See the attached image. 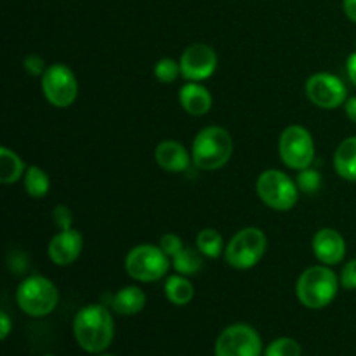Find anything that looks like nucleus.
I'll return each mask as SVG.
<instances>
[{"label":"nucleus","instance_id":"31","mask_svg":"<svg viewBox=\"0 0 356 356\" xmlns=\"http://www.w3.org/2000/svg\"><path fill=\"white\" fill-rule=\"evenodd\" d=\"M344 111H346V117L356 124V96L348 97V101L344 103Z\"/></svg>","mask_w":356,"mask_h":356},{"label":"nucleus","instance_id":"3","mask_svg":"<svg viewBox=\"0 0 356 356\" xmlns=\"http://www.w3.org/2000/svg\"><path fill=\"white\" fill-rule=\"evenodd\" d=\"M233 155V139L219 125L205 127L195 136L191 145V160L202 170H218L229 162Z\"/></svg>","mask_w":356,"mask_h":356},{"label":"nucleus","instance_id":"36","mask_svg":"<svg viewBox=\"0 0 356 356\" xmlns=\"http://www.w3.org/2000/svg\"><path fill=\"white\" fill-rule=\"evenodd\" d=\"M45 356H52V355H45Z\"/></svg>","mask_w":356,"mask_h":356},{"label":"nucleus","instance_id":"9","mask_svg":"<svg viewBox=\"0 0 356 356\" xmlns=\"http://www.w3.org/2000/svg\"><path fill=\"white\" fill-rule=\"evenodd\" d=\"M40 83L45 99L56 108L72 106L79 96V82L75 73L63 63L47 66Z\"/></svg>","mask_w":356,"mask_h":356},{"label":"nucleus","instance_id":"6","mask_svg":"<svg viewBox=\"0 0 356 356\" xmlns=\"http://www.w3.org/2000/svg\"><path fill=\"white\" fill-rule=\"evenodd\" d=\"M256 191L264 205L278 212L291 211L299 200L298 183L277 169H268L259 174Z\"/></svg>","mask_w":356,"mask_h":356},{"label":"nucleus","instance_id":"24","mask_svg":"<svg viewBox=\"0 0 356 356\" xmlns=\"http://www.w3.org/2000/svg\"><path fill=\"white\" fill-rule=\"evenodd\" d=\"M155 76L159 79V82L162 83H172L176 82L177 76L181 75V65L179 61L172 58H162L155 65Z\"/></svg>","mask_w":356,"mask_h":356},{"label":"nucleus","instance_id":"4","mask_svg":"<svg viewBox=\"0 0 356 356\" xmlns=\"http://www.w3.org/2000/svg\"><path fill=\"white\" fill-rule=\"evenodd\" d=\"M59 292L49 278L33 275L24 278L16 291V302L28 316H47L56 309Z\"/></svg>","mask_w":356,"mask_h":356},{"label":"nucleus","instance_id":"25","mask_svg":"<svg viewBox=\"0 0 356 356\" xmlns=\"http://www.w3.org/2000/svg\"><path fill=\"white\" fill-rule=\"evenodd\" d=\"M264 356H301V346L291 337H280L266 348Z\"/></svg>","mask_w":356,"mask_h":356},{"label":"nucleus","instance_id":"5","mask_svg":"<svg viewBox=\"0 0 356 356\" xmlns=\"http://www.w3.org/2000/svg\"><path fill=\"white\" fill-rule=\"evenodd\" d=\"M268 238L263 229L256 226L240 229L225 247V259L235 270H250L266 254Z\"/></svg>","mask_w":356,"mask_h":356},{"label":"nucleus","instance_id":"20","mask_svg":"<svg viewBox=\"0 0 356 356\" xmlns=\"http://www.w3.org/2000/svg\"><path fill=\"white\" fill-rule=\"evenodd\" d=\"M26 169L16 152L9 148H0V181L2 184H13L24 176Z\"/></svg>","mask_w":356,"mask_h":356},{"label":"nucleus","instance_id":"14","mask_svg":"<svg viewBox=\"0 0 356 356\" xmlns=\"http://www.w3.org/2000/svg\"><path fill=\"white\" fill-rule=\"evenodd\" d=\"M313 252L325 266H336L346 257V242L334 228H322L313 236Z\"/></svg>","mask_w":356,"mask_h":356},{"label":"nucleus","instance_id":"34","mask_svg":"<svg viewBox=\"0 0 356 356\" xmlns=\"http://www.w3.org/2000/svg\"><path fill=\"white\" fill-rule=\"evenodd\" d=\"M346 70H348V76H350L351 83L356 87V52H353V54L348 58Z\"/></svg>","mask_w":356,"mask_h":356},{"label":"nucleus","instance_id":"21","mask_svg":"<svg viewBox=\"0 0 356 356\" xmlns=\"http://www.w3.org/2000/svg\"><path fill=\"white\" fill-rule=\"evenodd\" d=\"M174 270L184 277L197 275L204 268V254L195 247H183L176 256L172 257Z\"/></svg>","mask_w":356,"mask_h":356},{"label":"nucleus","instance_id":"2","mask_svg":"<svg viewBox=\"0 0 356 356\" xmlns=\"http://www.w3.org/2000/svg\"><path fill=\"white\" fill-rule=\"evenodd\" d=\"M339 278L330 266L318 264L301 273L296 284V294L299 302L309 309L327 308L339 292Z\"/></svg>","mask_w":356,"mask_h":356},{"label":"nucleus","instance_id":"10","mask_svg":"<svg viewBox=\"0 0 356 356\" xmlns=\"http://www.w3.org/2000/svg\"><path fill=\"white\" fill-rule=\"evenodd\" d=\"M263 343L256 330L245 323L229 325L216 341V356H261Z\"/></svg>","mask_w":356,"mask_h":356},{"label":"nucleus","instance_id":"35","mask_svg":"<svg viewBox=\"0 0 356 356\" xmlns=\"http://www.w3.org/2000/svg\"><path fill=\"white\" fill-rule=\"evenodd\" d=\"M101 356H113V355H101Z\"/></svg>","mask_w":356,"mask_h":356},{"label":"nucleus","instance_id":"16","mask_svg":"<svg viewBox=\"0 0 356 356\" xmlns=\"http://www.w3.org/2000/svg\"><path fill=\"white\" fill-rule=\"evenodd\" d=\"M179 103L186 113L202 117L212 108L211 90L198 82H188L179 89Z\"/></svg>","mask_w":356,"mask_h":356},{"label":"nucleus","instance_id":"13","mask_svg":"<svg viewBox=\"0 0 356 356\" xmlns=\"http://www.w3.org/2000/svg\"><path fill=\"white\" fill-rule=\"evenodd\" d=\"M82 247L83 238L79 229H59V233H56L51 238V242H49V259L56 266H70V264L79 259L80 252H82Z\"/></svg>","mask_w":356,"mask_h":356},{"label":"nucleus","instance_id":"26","mask_svg":"<svg viewBox=\"0 0 356 356\" xmlns=\"http://www.w3.org/2000/svg\"><path fill=\"white\" fill-rule=\"evenodd\" d=\"M296 183H298L299 191H305V193L313 195L322 188V174H320L318 170L308 167V169L299 170Z\"/></svg>","mask_w":356,"mask_h":356},{"label":"nucleus","instance_id":"15","mask_svg":"<svg viewBox=\"0 0 356 356\" xmlns=\"http://www.w3.org/2000/svg\"><path fill=\"white\" fill-rule=\"evenodd\" d=\"M155 160L160 169L167 170V172H184L193 162L188 149L181 143L172 141V139L159 143L155 149Z\"/></svg>","mask_w":356,"mask_h":356},{"label":"nucleus","instance_id":"33","mask_svg":"<svg viewBox=\"0 0 356 356\" xmlns=\"http://www.w3.org/2000/svg\"><path fill=\"white\" fill-rule=\"evenodd\" d=\"M0 325H2V332H0V337H2V339L6 341L7 336H9V332H10V327H13L9 315H7L6 312L0 313Z\"/></svg>","mask_w":356,"mask_h":356},{"label":"nucleus","instance_id":"8","mask_svg":"<svg viewBox=\"0 0 356 356\" xmlns=\"http://www.w3.org/2000/svg\"><path fill=\"white\" fill-rule=\"evenodd\" d=\"M278 153L289 169H308L315 160V141L302 125H289L278 139Z\"/></svg>","mask_w":356,"mask_h":356},{"label":"nucleus","instance_id":"29","mask_svg":"<svg viewBox=\"0 0 356 356\" xmlns=\"http://www.w3.org/2000/svg\"><path fill=\"white\" fill-rule=\"evenodd\" d=\"M52 221L59 229H70L73 225V212L66 205H58L52 209Z\"/></svg>","mask_w":356,"mask_h":356},{"label":"nucleus","instance_id":"7","mask_svg":"<svg viewBox=\"0 0 356 356\" xmlns=\"http://www.w3.org/2000/svg\"><path fill=\"white\" fill-rule=\"evenodd\" d=\"M170 257L160 247L141 243L129 250L125 256V271L136 282L149 284L163 278L169 271Z\"/></svg>","mask_w":356,"mask_h":356},{"label":"nucleus","instance_id":"23","mask_svg":"<svg viewBox=\"0 0 356 356\" xmlns=\"http://www.w3.org/2000/svg\"><path fill=\"white\" fill-rule=\"evenodd\" d=\"M197 249L200 250L205 257L218 259L222 254V249H225V242H222L221 233L214 228H204L197 235Z\"/></svg>","mask_w":356,"mask_h":356},{"label":"nucleus","instance_id":"1","mask_svg":"<svg viewBox=\"0 0 356 356\" xmlns=\"http://www.w3.org/2000/svg\"><path fill=\"white\" fill-rule=\"evenodd\" d=\"M73 334L87 353H101L111 344L115 323L111 313L103 305H89L76 313L73 320Z\"/></svg>","mask_w":356,"mask_h":356},{"label":"nucleus","instance_id":"11","mask_svg":"<svg viewBox=\"0 0 356 356\" xmlns=\"http://www.w3.org/2000/svg\"><path fill=\"white\" fill-rule=\"evenodd\" d=\"M306 96L315 106L336 110L348 101V89L339 76L320 72L306 80Z\"/></svg>","mask_w":356,"mask_h":356},{"label":"nucleus","instance_id":"27","mask_svg":"<svg viewBox=\"0 0 356 356\" xmlns=\"http://www.w3.org/2000/svg\"><path fill=\"white\" fill-rule=\"evenodd\" d=\"M159 247L167 254V256L170 257V259H172V257L176 256L181 249H183L184 243H183V240H181V236H177L176 233H165V235L160 238Z\"/></svg>","mask_w":356,"mask_h":356},{"label":"nucleus","instance_id":"32","mask_svg":"<svg viewBox=\"0 0 356 356\" xmlns=\"http://www.w3.org/2000/svg\"><path fill=\"white\" fill-rule=\"evenodd\" d=\"M343 10L348 19L356 23V0H343Z\"/></svg>","mask_w":356,"mask_h":356},{"label":"nucleus","instance_id":"17","mask_svg":"<svg viewBox=\"0 0 356 356\" xmlns=\"http://www.w3.org/2000/svg\"><path fill=\"white\" fill-rule=\"evenodd\" d=\"M146 306V294L143 289L136 287V285H127V287L120 289L117 294L111 298V309L117 315L122 316H132L143 312Z\"/></svg>","mask_w":356,"mask_h":356},{"label":"nucleus","instance_id":"12","mask_svg":"<svg viewBox=\"0 0 356 356\" xmlns=\"http://www.w3.org/2000/svg\"><path fill=\"white\" fill-rule=\"evenodd\" d=\"M181 75L188 82H202L214 75L218 68V54L207 44H193L184 49L179 59Z\"/></svg>","mask_w":356,"mask_h":356},{"label":"nucleus","instance_id":"30","mask_svg":"<svg viewBox=\"0 0 356 356\" xmlns=\"http://www.w3.org/2000/svg\"><path fill=\"white\" fill-rule=\"evenodd\" d=\"M341 287L346 289V291H356V259L348 261L343 266L341 271Z\"/></svg>","mask_w":356,"mask_h":356},{"label":"nucleus","instance_id":"18","mask_svg":"<svg viewBox=\"0 0 356 356\" xmlns=\"http://www.w3.org/2000/svg\"><path fill=\"white\" fill-rule=\"evenodd\" d=\"M334 169L344 181H356V136L341 141L334 153Z\"/></svg>","mask_w":356,"mask_h":356},{"label":"nucleus","instance_id":"19","mask_svg":"<svg viewBox=\"0 0 356 356\" xmlns=\"http://www.w3.org/2000/svg\"><path fill=\"white\" fill-rule=\"evenodd\" d=\"M165 298L176 306L190 305L191 299L195 298V287L184 275H170L165 280Z\"/></svg>","mask_w":356,"mask_h":356},{"label":"nucleus","instance_id":"28","mask_svg":"<svg viewBox=\"0 0 356 356\" xmlns=\"http://www.w3.org/2000/svg\"><path fill=\"white\" fill-rule=\"evenodd\" d=\"M23 68L28 75L42 76L45 73V70H47V66H45L44 58H40L38 54H28L23 59Z\"/></svg>","mask_w":356,"mask_h":356},{"label":"nucleus","instance_id":"22","mask_svg":"<svg viewBox=\"0 0 356 356\" xmlns=\"http://www.w3.org/2000/svg\"><path fill=\"white\" fill-rule=\"evenodd\" d=\"M24 190L31 198H44L51 190V179L40 167L30 165L23 176Z\"/></svg>","mask_w":356,"mask_h":356}]
</instances>
